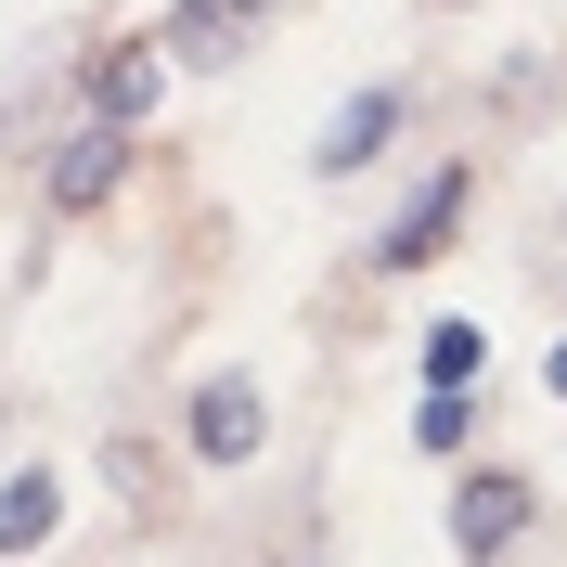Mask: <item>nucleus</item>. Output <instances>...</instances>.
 Segmentation results:
<instances>
[{
  "mask_svg": "<svg viewBox=\"0 0 567 567\" xmlns=\"http://www.w3.org/2000/svg\"><path fill=\"white\" fill-rule=\"evenodd\" d=\"M529 516H542V491L491 464V477H464V491H452V555H464V567H503L516 542H529Z\"/></svg>",
  "mask_w": 567,
  "mask_h": 567,
  "instance_id": "1",
  "label": "nucleus"
},
{
  "mask_svg": "<svg viewBox=\"0 0 567 567\" xmlns=\"http://www.w3.org/2000/svg\"><path fill=\"white\" fill-rule=\"evenodd\" d=\"M464 207H477V168L452 155V168H439V181L413 194V207H400L388 233H374V271H425V258H439V246L464 233Z\"/></svg>",
  "mask_w": 567,
  "mask_h": 567,
  "instance_id": "2",
  "label": "nucleus"
},
{
  "mask_svg": "<svg viewBox=\"0 0 567 567\" xmlns=\"http://www.w3.org/2000/svg\"><path fill=\"white\" fill-rule=\"evenodd\" d=\"M258 439H271L258 374H207V388H194V464H258Z\"/></svg>",
  "mask_w": 567,
  "mask_h": 567,
  "instance_id": "3",
  "label": "nucleus"
},
{
  "mask_svg": "<svg viewBox=\"0 0 567 567\" xmlns=\"http://www.w3.org/2000/svg\"><path fill=\"white\" fill-rule=\"evenodd\" d=\"M388 130H400V91H349V104L322 116V142H310V168H322V181H349V168H374V155H388Z\"/></svg>",
  "mask_w": 567,
  "mask_h": 567,
  "instance_id": "4",
  "label": "nucleus"
},
{
  "mask_svg": "<svg viewBox=\"0 0 567 567\" xmlns=\"http://www.w3.org/2000/svg\"><path fill=\"white\" fill-rule=\"evenodd\" d=\"M155 91H168V52H155V39H116L104 65H91V116H104V130H142Z\"/></svg>",
  "mask_w": 567,
  "mask_h": 567,
  "instance_id": "5",
  "label": "nucleus"
},
{
  "mask_svg": "<svg viewBox=\"0 0 567 567\" xmlns=\"http://www.w3.org/2000/svg\"><path fill=\"white\" fill-rule=\"evenodd\" d=\"M116 181H130V130H104V116H91V130H78L65 155H52V207L78 219V207H104Z\"/></svg>",
  "mask_w": 567,
  "mask_h": 567,
  "instance_id": "6",
  "label": "nucleus"
},
{
  "mask_svg": "<svg viewBox=\"0 0 567 567\" xmlns=\"http://www.w3.org/2000/svg\"><path fill=\"white\" fill-rule=\"evenodd\" d=\"M246 27H258V0H181L168 27V65H233V52H246Z\"/></svg>",
  "mask_w": 567,
  "mask_h": 567,
  "instance_id": "7",
  "label": "nucleus"
},
{
  "mask_svg": "<svg viewBox=\"0 0 567 567\" xmlns=\"http://www.w3.org/2000/svg\"><path fill=\"white\" fill-rule=\"evenodd\" d=\"M52 529H65V477L52 464H13L0 477V555H39Z\"/></svg>",
  "mask_w": 567,
  "mask_h": 567,
  "instance_id": "8",
  "label": "nucleus"
},
{
  "mask_svg": "<svg viewBox=\"0 0 567 567\" xmlns=\"http://www.w3.org/2000/svg\"><path fill=\"white\" fill-rule=\"evenodd\" d=\"M477 374H491V336L477 322H425V400H477Z\"/></svg>",
  "mask_w": 567,
  "mask_h": 567,
  "instance_id": "9",
  "label": "nucleus"
},
{
  "mask_svg": "<svg viewBox=\"0 0 567 567\" xmlns=\"http://www.w3.org/2000/svg\"><path fill=\"white\" fill-rule=\"evenodd\" d=\"M542 388H555V400H567V336H555V349H542Z\"/></svg>",
  "mask_w": 567,
  "mask_h": 567,
  "instance_id": "10",
  "label": "nucleus"
},
{
  "mask_svg": "<svg viewBox=\"0 0 567 567\" xmlns=\"http://www.w3.org/2000/svg\"><path fill=\"white\" fill-rule=\"evenodd\" d=\"M297 567H310V555H297Z\"/></svg>",
  "mask_w": 567,
  "mask_h": 567,
  "instance_id": "11",
  "label": "nucleus"
}]
</instances>
